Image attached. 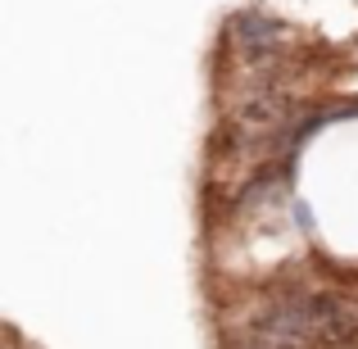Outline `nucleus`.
<instances>
[{"instance_id":"f257e3e1","label":"nucleus","mask_w":358,"mask_h":349,"mask_svg":"<svg viewBox=\"0 0 358 349\" xmlns=\"http://www.w3.org/2000/svg\"><path fill=\"white\" fill-rule=\"evenodd\" d=\"M231 36H236L241 55H259V50H277L286 41V27L272 14H259V9H245V14L231 18Z\"/></svg>"}]
</instances>
